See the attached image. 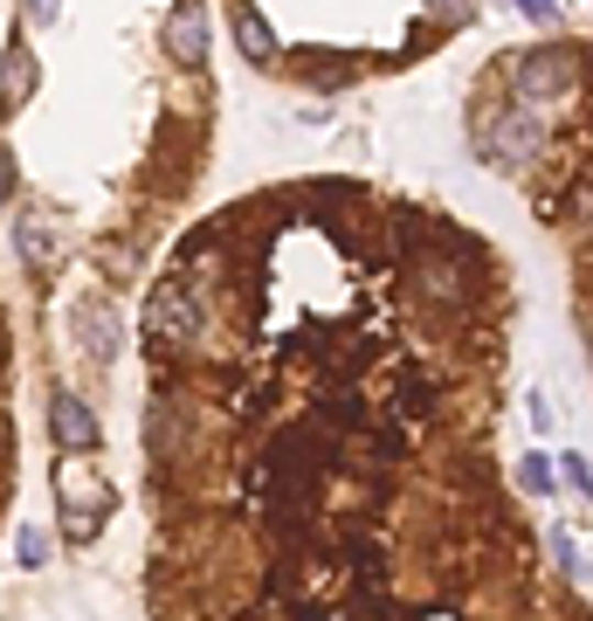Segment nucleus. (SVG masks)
I'll return each instance as SVG.
<instances>
[{"label":"nucleus","mask_w":593,"mask_h":621,"mask_svg":"<svg viewBox=\"0 0 593 621\" xmlns=\"http://www.w3.org/2000/svg\"><path fill=\"white\" fill-rule=\"evenodd\" d=\"M497 139H483V160L490 166H504V173H525L538 152H546V118L531 111V103H510V111L490 124Z\"/></svg>","instance_id":"nucleus-1"},{"label":"nucleus","mask_w":593,"mask_h":621,"mask_svg":"<svg viewBox=\"0 0 593 621\" xmlns=\"http://www.w3.org/2000/svg\"><path fill=\"white\" fill-rule=\"evenodd\" d=\"M565 90H573V56H565V48H531V56L510 63V97L531 103V111L565 97Z\"/></svg>","instance_id":"nucleus-2"},{"label":"nucleus","mask_w":593,"mask_h":621,"mask_svg":"<svg viewBox=\"0 0 593 621\" xmlns=\"http://www.w3.org/2000/svg\"><path fill=\"white\" fill-rule=\"evenodd\" d=\"M166 42H173V56L187 63V69L208 63V14H200V0H179V14H173Z\"/></svg>","instance_id":"nucleus-3"},{"label":"nucleus","mask_w":593,"mask_h":621,"mask_svg":"<svg viewBox=\"0 0 593 621\" xmlns=\"http://www.w3.org/2000/svg\"><path fill=\"white\" fill-rule=\"evenodd\" d=\"M56 435H63V443H76V449H90L97 443V422L76 401H56Z\"/></svg>","instance_id":"nucleus-4"},{"label":"nucleus","mask_w":593,"mask_h":621,"mask_svg":"<svg viewBox=\"0 0 593 621\" xmlns=\"http://www.w3.org/2000/svg\"><path fill=\"white\" fill-rule=\"evenodd\" d=\"M235 35H242V48H249L255 63H263L270 48H276V42H270V29H263V14H255V8H242V14H235Z\"/></svg>","instance_id":"nucleus-5"},{"label":"nucleus","mask_w":593,"mask_h":621,"mask_svg":"<svg viewBox=\"0 0 593 621\" xmlns=\"http://www.w3.org/2000/svg\"><path fill=\"white\" fill-rule=\"evenodd\" d=\"M518 483L531 490V498H546V490H552V456H538V449L518 456Z\"/></svg>","instance_id":"nucleus-6"},{"label":"nucleus","mask_w":593,"mask_h":621,"mask_svg":"<svg viewBox=\"0 0 593 621\" xmlns=\"http://www.w3.org/2000/svg\"><path fill=\"white\" fill-rule=\"evenodd\" d=\"M552 553H559V574L586 580V559H580V546H573V532H565V525H552Z\"/></svg>","instance_id":"nucleus-7"},{"label":"nucleus","mask_w":593,"mask_h":621,"mask_svg":"<svg viewBox=\"0 0 593 621\" xmlns=\"http://www.w3.org/2000/svg\"><path fill=\"white\" fill-rule=\"evenodd\" d=\"M559 462H565V483H573V490H580V498H593V462H586L580 449H565Z\"/></svg>","instance_id":"nucleus-8"},{"label":"nucleus","mask_w":593,"mask_h":621,"mask_svg":"<svg viewBox=\"0 0 593 621\" xmlns=\"http://www.w3.org/2000/svg\"><path fill=\"white\" fill-rule=\"evenodd\" d=\"M518 8H525L531 21H546V29H552V21H565V14H559V0H518Z\"/></svg>","instance_id":"nucleus-9"},{"label":"nucleus","mask_w":593,"mask_h":621,"mask_svg":"<svg viewBox=\"0 0 593 621\" xmlns=\"http://www.w3.org/2000/svg\"><path fill=\"white\" fill-rule=\"evenodd\" d=\"M525 407H531V428H538V435H552V407H546V394H531Z\"/></svg>","instance_id":"nucleus-10"},{"label":"nucleus","mask_w":593,"mask_h":621,"mask_svg":"<svg viewBox=\"0 0 593 621\" xmlns=\"http://www.w3.org/2000/svg\"><path fill=\"white\" fill-rule=\"evenodd\" d=\"M56 8H63V0H35V21H56Z\"/></svg>","instance_id":"nucleus-11"},{"label":"nucleus","mask_w":593,"mask_h":621,"mask_svg":"<svg viewBox=\"0 0 593 621\" xmlns=\"http://www.w3.org/2000/svg\"><path fill=\"white\" fill-rule=\"evenodd\" d=\"M573 207H580V215H593V187H580V194H573Z\"/></svg>","instance_id":"nucleus-12"}]
</instances>
